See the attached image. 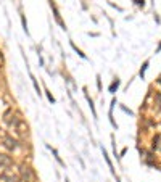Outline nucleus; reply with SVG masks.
<instances>
[{
    "label": "nucleus",
    "mask_w": 161,
    "mask_h": 182,
    "mask_svg": "<svg viewBox=\"0 0 161 182\" xmlns=\"http://www.w3.org/2000/svg\"><path fill=\"white\" fill-rule=\"evenodd\" d=\"M19 174H21V179L26 180V182H31L32 177H34V174H32V171H31V168H29V166H24V164L21 166Z\"/></svg>",
    "instance_id": "nucleus-1"
},
{
    "label": "nucleus",
    "mask_w": 161,
    "mask_h": 182,
    "mask_svg": "<svg viewBox=\"0 0 161 182\" xmlns=\"http://www.w3.org/2000/svg\"><path fill=\"white\" fill-rule=\"evenodd\" d=\"M3 145L6 147V148H10V150H13V148H16V140L15 139H11V137H6L5 140H3Z\"/></svg>",
    "instance_id": "nucleus-2"
},
{
    "label": "nucleus",
    "mask_w": 161,
    "mask_h": 182,
    "mask_svg": "<svg viewBox=\"0 0 161 182\" xmlns=\"http://www.w3.org/2000/svg\"><path fill=\"white\" fill-rule=\"evenodd\" d=\"M118 84H119V81H115L113 84H111V87H110V90H111V92H113V90L118 87Z\"/></svg>",
    "instance_id": "nucleus-4"
},
{
    "label": "nucleus",
    "mask_w": 161,
    "mask_h": 182,
    "mask_svg": "<svg viewBox=\"0 0 161 182\" xmlns=\"http://www.w3.org/2000/svg\"><path fill=\"white\" fill-rule=\"evenodd\" d=\"M11 163V158L6 155H0V166H8Z\"/></svg>",
    "instance_id": "nucleus-3"
}]
</instances>
